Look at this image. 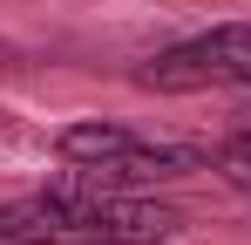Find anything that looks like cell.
<instances>
[{
	"instance_id": "1",
	"label": "cell",
	"mask_w": 251,
	"mask_h": 245,
	"mask_svg": "<svg viewBox=\"0 0 251 245\" xmlns=\"http://www.w3.org/2000/svg\"><path fill=\"white\" fill-rule=\"evenodd\" d=\"M183 232V211L156 198L102 191L82 177H61L34 198L0 204V239L7 245H163Z\"/></svg>"
},
{
	"instance_id": "2",
	"label": "cell",
	"mask_w": 251,
	"mask_h": 245,
	"mask_svg": "<svg viewBox=\"0 0 251 245\" xmlns=\"http://www.w3.org/2000/svg\"><path fill=\"white\" fill-rule=\"evenodd\" d=\"M54 157L68 163V177H82V184L129 191V184L190 177V170L210 163V150H197V143H156V136L123 129V122H68L54 136Z\"/></svg>"
},
{
	"instance_id": "3",
	"label": "cell",
	"mask_w": 251,
	"mask_h": 245,
	"mask_svg": "<svg viewBox=\"0 0 251 245\" xmlns=\"http://www.w3.org/2000/svg\"><path fill=\"white\" fill-rule=\"evenodd\" d=\"M143 89H163V95H190V89H251V21H224L197 41H176L163 48Z\"/></svg>"
},
{
	"instance_id": "4",
	"label": "cell",
	"mask_w": 251,
	"mask_h": 245,
	"mask_svg": "<svg viewBox=\"0 0 251 245\" xmlns=\"http://www.w3.org/2000/svg\"><path fill=\"white\" fill-rule=\"evenodd\" d=\"M210 163H217L238 191H251V129H245V136H231V143H217V157H210Z\"/></svg>"
}]
</instances>
